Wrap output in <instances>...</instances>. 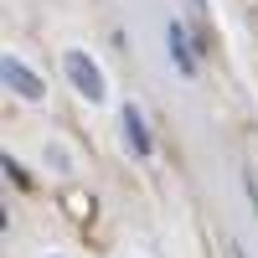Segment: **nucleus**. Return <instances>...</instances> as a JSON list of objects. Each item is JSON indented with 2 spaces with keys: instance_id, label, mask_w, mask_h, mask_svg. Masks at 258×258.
<instances>
[{
  "instance_id": "3",
  "label": "nucleus",
  "mask_w": 258,
  "mask_h": 258,
  "mask_svg": "<svg viewBox=\"0 0 258 258\" xmlns=\"http://www.w3.org/2000/svg\"><path fill=\"white\" fill-rule=\"evenodd\" d=\"M165 52H170V62H176V73H181L186 83L197 78V52H191V41H186V31L176 26V21L165 26Z\"/></svg>"
},
{
  "instance_id": "5",
  "label": "nucleus",
  "mask_w": 258,
  "mask_h": 258,
  "mask_svg": "<svg viewBox=\"0 0 258 258\" xmlns=\"http://www.w3.org/2000/svg\"><path fill=\"white\" fill-rule=\"evenodd\" d=\"M41 165H47L52 176H62V181H68L73 170H78V165H73V150L62 145V140H47V145H41Z\"/></svg>"
},
{
  "instance_id": "2",
  "label": "nucleus",
  "mask_w": 258,
  "mask_h": 258,
  "mask_svg": "<svg viewBox=\"0 0 258 258\" xmlns=\"http://www.w3.org/2000/svg\"><path fill=\"white\" fill-rule=\"evenodd\" d=\"M0 73H6V88L21 98V103H47V78H41L36 68L21 52H6V62H0Z\"/></svg>"
},
{
  "instance_id": "4",
  "label": "nucleus",
  "mask_w": 258,
  "mask_h": 258,
  "mask_svg": "<svg viewBox=\"0 0 258 258\" xmlns=\"http://www.w3.org/2000/svg\"><path fill=\"white\" fill-rule=\"evenodd\" d=\"M119 119H124V145L135 150L140 160H150V150H155V145H150V129H145V114L135 109V103H124V114H119Z\"/></svg>"
},
{
  "instance_id": "7",
  "label": "nucleus",
  "mask_w": 258,
  "mask_h": 258,
  "mask_svg": "<svg viewBox=\"0 0 258 258\" xmlns=\"http://www.w3.org/2000/svg\"><path fill=\"white\" fill-rule=\"evenodd\" d=\"M238 258H248V253H243V248H238Z\"/></svg>"
},
{
  "instance_id": "6",
  "label": "nucleus",
  "mask_w": 258,
  "mask_h": 258,
  "mask_svg": "<svg viewBox=\"0 0 258 258\" xmlns=\"http://www.w3.org/2000/svg\"><path fill=\"white\" fill-rule=\"evenodd\" d=\"M41 258H68V253H41Z\"/></svg>"
},
{
  "instance_id": "1",
  "label": "nucleus",
  "mask_w": 258,
  "mask_h": 258,
  "mask_svg": "<svg viewBox=\"0 0 258 258\" xmlns=\"http://www.w3.org/2000/svg\"><path fill=\"white\" fill-rule=\"evenodd\" d=\"M62 73H68V83H73L78 98H88V103H103V98H109V78H103L98 57H93L88 47H68V52H62Z\"/></svg>"
}]
</instances>
